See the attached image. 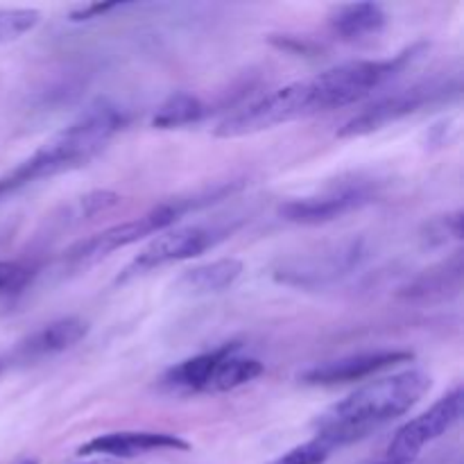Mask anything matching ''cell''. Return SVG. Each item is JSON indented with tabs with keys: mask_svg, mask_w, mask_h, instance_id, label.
Returning <instances> with one entry per match:
<instances>
[{
	"mask_svg": "<svg viewBox=\"0 0 464 464\" xmlns=\"http://www.w3.org/2000/svg\"><path fill=\"white\" fill-rule=\"evenodd\" d=\"M429 390L430 376L421 370L370 381L315 417V438L326 440L334 449L358 442L381 426L406 415Z\"/></svg>",
	"mask_w": 464,
	"mask_h": 464,
	"instance_id": "cell-1",
	"label": "cell"
},
{
	"mask_svg": "<svg viewBox=\"0 0 464 464\" xmlns=\"http://www.w3.org/2000/svg\"><path fill=\"white\" fill-rule=\"evenodd\" d=\"M426 50H429V44L421 41L390 59H362V62L340 63V66L320 72L317 77L308 80L315 113L347 107V104L367 98L376 89L388 84L390 80L401 75Z\"/></svg>",
	"mask_w": 464,
	"mask_h": 464,
	"instance_id": "cell-2",
	"label": "cell"
},
{
	"mask_svg": "<svg viewBox=\"0 0 464 464\" xmlns=\"http://www.w3.org/2000/svg\"><path fill=\"white\" fill-rule=\"evenodd\" d=\"M227 193H231V188L229 186H222V188L195 195L193 199H175V202L159 204V207L150 208L140 218L113 225L109 229L100 231V234L91 236V238L75 243L66 252V261L71 266H91V263H98L100 258L109 256V254L118 252V249L130 247V245L139 243V240L148 238V236L163 234V231H168V227L175 225L179 220V216L188 213L190 208L216 202V199L225 198Z\"/></svg>",
	"mask_w": 464,
	"mask_h": 464,
	"instance_id": "cell-3",
	"label": "cell"
},
{
	"mask_svg": "<svg viewBox=\"0 0 464 464\" xmlns=\"http://www.w3.org/2000/svg\"><path fill=\"white\" fill-rule=\"evenodd\" d=\"M315 113L311 84L306 82H293L263 98L254 100L247 107L238 109L236 113L227 116L213 134L218 139H240V136H252L258 131L272 130L284 122L299 121Z\"/></svg>",
	"mask_w": 464,
	"mask_h": 464,
	"instance_id": "cell-4",
	"label": "cell"
},
{
	"mask_svg": "<svg viewBox=\"0 0 464 464\" xmlns=\"http://www.w3.org/2000/svg\"><path fill=\"white\" fill-rule=\"evenodd\" d=\"M231 234V227H207V225H188L177 227V229L163 231L161 236L152 240L130 266L122 270L116 284H127L140 275L159 270L170 263L188 261V258L199 256L207 249L216 247L218 243Z\"/></svg>",
	"mask_w": 464,
	"mask_h": 464,
	"instance_id": "cell-5",
	"label": "cell"
},
{
	"mask_svg": "<svg viewBox=\"0 0 464 464\" xmlns=\"http://www.w3.org/2000/svg\"><path fill=\"white\" fill-rule=\"evenodd\" d=\"M451 91L449 82H421V84L411 86V89L397 91L385 98L376 100L370 107L362 109L358 116L344 122L338 130L340 139H356V136H367L372 131L383 130L390 122H397L401 118L417 113L420 109L429 107V104L444 100Z\"/></svg>",
	"mask_w": 464,
	"mask_h": 464,
	"instance_id": "cell-6",
	"label": "cell"
},
{
	"mask_svg": "<svg viewBox=\"0 0 464 464\" xmlns=\"http://www.w3.org/2000/svg\"><path fill=\"white\" fill-rule=\"evenodd\" d=\"M462 406L464 392L460 385H458L451 392L444 394L442 399H438L429 411L421 412L420 417L411 420L408 424H403L401 429L394 433L385 460H392L399 464H415L417 456H420L421 449H424L426 444L442 438L447 430H451L453 426L460 421Z\"/></svg>",
	"mask_w": 464,
	"mask_h": 464,
	"instance_id": "cell-7",
	"label": "cell"
},
{
	"mask_svg": "<svg viewBox=\"0 0 464 464\" xmlns=\"http://www.w3.org/2000/svg\"><path fill=\"white\" fill-rule=\"evenodd\" d=\"M374 195L376 190L362 181L344 184L324 195H315V198L284 202L279 207V216L293 225H326V222H334L335 218H343L356 208H362L374 199Z\"/></svg>",
	"mask_w": 464,
	"mask_h": 464,
	"instance_id": "cell-8",
	"label": "cell"
},
{
	"mask_svg": "<svg viewBox=\"0 0 464 464\" xmlns=\"http://www.w3.org/2000/svg\"><path fill=\"white\" fill-rule=\"evenodd\" d=\"M415 358L412 352L403 349H376V352H361L349 353V356L334 358L313 365L311 370L304 372L299 381L306 385H340L352 383V381L370 379L379 372L390 370L401 362H411Z\"/></svg>",
	"mask_w": 464,
	"mask_h": 464,
	"instance_id": "cell-9",
	"label": "cell"
},
{
	"mask_svg": "<svg viewBox=\"0 0 464 464\" xmlns=\"http://www.w3.org/2000/svg\"><path fill=\"white\" fill-rule=\"evenodd\" d=\"M190 444L179 435L157 433V430H121L104 433L89 440L77 449V456H100L109 460L136 458L152 451H188Z\"/></svg>",
	"mask_w": 464,
	"mask_h": 464,
	"instance_id": "cell-10",
	"label": "cell"
},
{
	"mask_svg": "<svg viewBox=\"0 0 464 464\" xmlns=\"http://www.w3.org/2000/svg\"><path fill=\"white\" fill-rule=\"evenodd\" d=\"M86 334H89V324L84 320H80V317H62V320L50 322L44 329L27 335L7 353L12 358V365H16V362H34L75 347Z\"/></svg>",
	"mask_w": 464,
	"mask_h": 464,
	"instance_id": "cell-11",
	"label": "cell"
},
{
	"mask_svg": "<svg viewBox=\"0 0 464 464\" xmlns=\"http://www.w3.org/2000/svg\"><path fill=\"white\" fill-rule=\"evenodd\" d=\"M361 256V245L356 240L338 245L331 252H322L320 256H308L304 261L285 263L281 272H276V279L284 284L295 285H308V284H322L324 279H334L340 272L349 270L353 263Z\"/></svg>",
	"mask_w": 464,
	"mask_h": 464,
	"instance_id": "cell-12",
	"label": "cell"
},
{
	"mask_svg": "<svg viewBox=\"0 0 464 464\" xmlns=\"http://www.w3.org/2000/svg\"><path fill=\"white\" fill-rule=\"evenodd\" d=\"M243 263L238 258H218L204 266L190 267L172 284V290L184 297H208L229 290L243 275Z\"/></svg>",
	"mask_w": 464,
	"mask_h": 464,
	"instance_id": "cell-13",
	"label": "cell"
},
{
	"mask_svg": "<svg viewBox=\"0 0 464 464\" xmlns=\"http://www.w3.org/2000/svg\"><path fill=\"white\" fill-rule=\"evenodd\" d=\"M388 25V14L379 3L338 5L329 14V27L343 41H361L376 36Z\"/></svg>",
	"mask_w": 464,
	"mask_h": 464,
	"instance_id": "cell-14",
	"label": "cell"
},
{
	"mask_svg": "<svg viewBox=\"0 0 464 464\" xmlns=\"http://www.w3.org/2000/svg\"><path fill=\"white\" fill-rule=\"evenodd\" d=\"M234 347V343H227L222 347L213 349V352L199 353V356L186 358L179 365L170 367V370L163 374L161 388L168 392H181V394H204L207 388V381L211 376L216 362L225 356L229 349Z\"/></svg>",
	"mask_w": 464,
	"mask_h": 464,
	"instance_id": "cell-15",
	"label": "cell"
},
{
	"mask_svg": "<svg viewBox=\"0 0 464 464\" xmlns=\"http://www.w3.org/2000/svg\"><path fill=\"white\" fill-rule=\"evenodd\" d=\"M238 349L240 344L234 343V347L216 362L207 381V388H204V394L231 392V390L240 388V385L252 383L254 379H258L266 372L263 362L256 361V358L238 356Z\"/></svg>",
	"mask_w": 464,
	"mask_h": 464,
	"instance_id": "cell-16",
	"label": "cell"
},
{
	"mask_svg": "<svg viewBox=\"0 0 464 464\" xmlns=\"http://www.w3.org/2000/svg\"><path fill=\"white\" fill-rule=\"evenodd\" d=\"M207 113L202 100L190 93H175L157 109L152 118V125L159 130H172V127L190 125L198 122Z\"/></svg>",
	"mask_w": 464,
	"mask_h": 464,
	"instance_id": "cell-17",
	"label": "cell"
},
{
	"mask_svg": "<svg viewBox=\"0 0 464 464\" xmlns=\"http://www.w3.org/2000/svg\"><path fill=\"white\" fill-rule=\"evenodd\" d=\"M458 254H460V252H458ZM458 254L453 256V263H456ZM453 263H447L442 270H430L429 275H424L421 279H417L415 284L408 288L406 297H411V299L433 297V295L449 290L451 285H456V288H458V285H460V276H462V261L458 263V266L451 270Z\"/></svg>",
	"mask_w": 464,
	"mask_h": 464,
	"instance_id": "cell-18",
	"label": "cell"
},
{
	"mask_svg": "<svg viewBox=\"0 0 464 464\" xmlns=\"http://www.w3.org/2000/svg\"><path fill=\"white\" fill-rule=\"evenodd\" d=\"M41 21L36 9H0V45L12 44L34 30Z\"/></svg>",
	"mask_w": 464,
	"mask_h": 464,
	"instance_id": "cell-19",
	"label": "cell"
},
{
	"mask_svg": "<svg viewBox=\"0 0 464 464\" xmlns=\"http://www.w3.org/2000/svg\"><path fill=\"white\" fill-rule=\"evenodd\" d=\"M44 177H45L44 166H41V163L36 161L34 154H32V157L25 159V161L18 163L14 170H9L7 175L0 177V199H5L7 195H14L16 190L25 188V186L34 184V181L44 179Z\"/></svg>",
	"mask_w": 464,
	"mask_h": 464,
	"instance_id": "cell-20",
	"label": "cell"
},
{
	"mask_svg": "<svg viewBox=\"0 0 464 464\" xmlns=\"http://www.w3.org/2000/svg\"><path fill=\"white\" fill-rule=\"evenodd\" d=\"M334 451L335 449L326 440L313 438L308 442L299 444V447L290 449L284 456L275 458V460L267 464H324Z\"/></svg>",
	"mask_w": 464,
	"mask_h": 464,
	"instance_id": "cell-21",
	"label": "cell"
},
{
	"mask_svg": "<svg viewBox=\"0 0 464 464\" xmlns=\"http://www.w3.org/2000/svg\"><path fill=\"white\" fill-rule=\"evenodd\" d=\"M426 229H429V236H426L429 245H442V243H447L449 238L460 240L462 238V213L456 211V213H449V216L438 218V220L430 222Z\"/></svg>",
	"mask_w": 464,
	"mask_h": 464,
	"instance_id": "cell-22",
	"label": "cell"
},
{
	"mask_svg": "<svg viewBox=\"0 0 464 464\" xmlns=\"http://www.w3.org/2000/svg\"><path fill=\"white\" fill-rule=\"evenodd\" d=\"M32 279V270L23 263L0 261V293H18Z\"/></svg>",
	"mask_w": 464,
	"mask_h": 464,
	"instance_id": "cell-23",
	"label": "cell"
},
{
	"mask_svg": "<svg viewBox=\"0 0 464 464\" xmlns=\"http://www.w3.org/2000/svg\"><path fill=\"white\" fill-rule=\"evenodd\" d=\"M118 202H121V198L116 193H111V190H95V193H89L82 198V213L86 218H93L98 213L113 208Z\"/></svg>",
	"mask_w": 464,
	"mask_h": 464,
	"instance_id": "cell-24",
	"label": "cell"
},
{
	"mask_svg": "<svg viewBox=\"0 0 464 464\" xmlns=\"http://www.w3.org/2000/svg\"><path fill=\"white\" fill-rule=\"evenodd\" d=\"M122 3H91L84 5V7H77L71 12V21L72 23H82V21H91V18H100L104 14L113 12V9H121Z\"/></svg>",
	"mask_w": 464,
	"mask_h": 464,
	"instance_id": "cell-25",
	"label": "cell"
},
{
	"mask_svg": "<svg viewBox=\"0 0 464 464\" xmlns=\"http://www.w3.org/2000/svg\"><path fill=\"white\" fill-rule=\"evenodd\" d=\"M9 367H12V358H9L7 352H0V374L5 370H9Z\"/></svg>",
	"mask_w": 464,
	"mask_h": 464,
	"instance_id": "cell-26",
	"label": "cell"
},
{
	"mask_svg": "<svg viewBox=\"0 0 464 464\" xmlns=\"http://www.w3.org/2000/svg\"><path fill=\"white\" fill-rule=\"evenodd\" d=\"M86 464H121V462H118V460H109V458H100V460L86 462Z\"/></svg>",
	"mask_w": 464,
	"mask_h": 464,
	"instance_id": "cell-27",
	"label": "cell"
},
{
	"mask_svg": "<svg viewBox=\"0 0 464 464\" xmlns=\"http://www.w3.org/2000/svg\"><path fill=\"white\" fill-rule=\"evenodd\" d=\"M25 464H34V462H25Z\"/></svg>",
	"mask_w": 464,
	"mask_h": 464,
	"instance_id": "cell-28",
	"label": "cell"
}]
</instances>
